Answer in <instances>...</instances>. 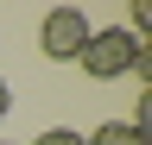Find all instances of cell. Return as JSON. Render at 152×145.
I'll return each mask as SVG.
<instances>
[{
	"mask_svg": "<svg viewBox=\"0 0 152 145\" xmlns=\"http://www.w3.org/2000/svg\"><path fill=\"white\" fill-rule=\"evenodd\" d=\"M140 50H146V38H133L127 25H102V32H89V44H83V57H76V69H83L89 82H121V76H133Z\"/></svg>",
	"mask_w": 152,
	"mask_h": 145,
	"instance_id": "1",
	"label": "cell"
},
{
	"mask_svg": "<svg viewBox=\"0 0 152 145\" xmlns=\"http://www.w3.org/2000/svg\"><path fill=\"white\" fill-rule=\"evenodd\" d=\"M89 13L83 6H51L45 13V25H38V50H45L51 63H76L83 57V44H89Z\"/></svg>",
	"mask_w": 152,
	"mask_h": 145,
	"instance_id": "2",
	"label": "cell"
},
{
	"mask_svg": "<svg viewBox=\"0 0 152 145\" xmlns=\"http://www.w3.org/2000/svg\"><path fill=\"white\" fill-rule=\"evenodd\" d=\"M83 145H146V126H133V120H102Z\"/></svg>",
	"mask_w": 152,
	"mask_h": 145,
	"instance_id": "3",
	"label": "cell"
},
{
	"mask_svg": "<svg viewBox=\"0 0 152 145\" xmlns=\"http://www.w3.org/2000/svg\"><path fill=\"white\" fill-rule=\"evenodd\" d=\"M32 145H83V133H70V126H45Z\"/></svg>",
	"mask_w": 152,
	"mask_h": 145,
	"instance_id": "4",
	"label": "cell"
},
{
	"mask_svg": "<svg viewBox=\"0 0 152 145\" xmlns=\"http://www.w3.org/2000/svg\"><path fill=\"white\" fill-rule=\"evenodd\" d=\"M7 107H13V88H7V82H0V120H7Z\"/></svg>",
	"mask_w": 152,
	"mask_h": 145,
	"instance_id": "5",
	"label": "cell"
}]
</instances>
